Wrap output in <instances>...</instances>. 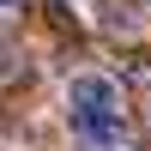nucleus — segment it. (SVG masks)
<instances>
[{"label": "nucleus", "mask_w": 151, "mask_h": 151, "mask_svg": "<svg viewBox=\"0 0 151 151\" xmlns=\"http://www.w3.org/2000/svg\"><path fill=\"white\" fill-rule=\"evenodd\" d=\"M67 103H73V127L97 145H115L121 139V121H127V103H121V85L109 73H79L67 85Z\"/></svg>", "instance_id": "nucleus-1"}, {"label": "nucleus", "mask_w": 151, "mask_h": 151, "mask_svg": "<svg viewBox=\"0 0 151 151\" xmlns=\"http://www.w3.org/2000/svg\"><path fill=\"white\" fill-rule=\"evenodd\" d=\"M97 151H139V145H127V139H115V145H97Z\"/></svg>", "instance_id": "nucleus-2"}, {"label": "nucleus", "mask_w": 151, "mask_h": 151, "mask_svg": "<svg viewBox=\"0 0 151 151\" xmlns=\"http://www.w3.org/2000/svg\"><path fill=\"white\" fill-rule=\"evenodd\" d=\"M0 6H12V0H0Z\"/></svg>", "instance_id": "nucleus-3"}]
</instances>
